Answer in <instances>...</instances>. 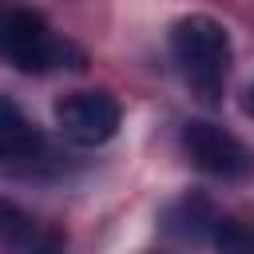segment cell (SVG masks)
<instances>
[{
    "mask_svg": "<svg viewBox=\"0 0 254 254\" xmlns=\"http://www.w3.org/2000/svg\"><path fill=\"white\" fill-rule=\"evenodd\" d=\"M171 60L179 67V75L187 79V87L206 99V103H218L222 87H226V75H230V36L218 20L210 16H183L175 28H171Z\"/></svg>",
    "mask_w": 254,
    "mask_h": 254,
    "instance_id": "obj_2",
    "label": "cell"
},
{
    "mask_svg": "<svg viewBox=\"0 0 254 254\" xmlns=\"http://www.w3.org/2000/svg\"><path fill=\"white\" fill-rule=\"evenodd\" d=\"M36 155H44V135L20 111V103L0 91V163H28Z\"/></svg>",
    "mask_w": 254,
    "mask_h": 254,
    "instance_id": "obj_6",
    "label": "cell"
},
{
    "mask_svg": "<svg viewBox=\"0 0 254 254\" xmlns=\"http://www.w3.org/2000/svg\"><path fill=\"white\" fill-rule=\"evenodd\" d=\"M242 107H246V115H250V119H254V83H250V87H246V99H242Z\"/></svg>",
    "mask_w": 254,
    "mask_h": 254,
    "instance_id": "obj_9",
    "label": "cell"
},
{
    "mask_svg": "<svg viewBox=\"0 0 254 254\" xmlns=\"http://www.w3.org/2000/svg\"><path fill=\"white\" fill-rule=\"evenodd\" d=\"M56 127L75 147H99L119 131V103L107 91H71L56 103Z\"/></svg>",
    "mask_w": 254,
    "mask_h": 254,
    "instance_id": "obj_4",
    "label": "cell"
},
{
    "mask_svg": "<svg viewBox=\"0 0 254 254\" xmlns=\"http://www.w3.org/2000/svg\"><path fill=\"white\" fill-rule=\"evenodd\" d=\"M163 226H167V234H175V238H183V242H202V238L214 234L218 214H214V206H210L206 198L187 194V198H179V202L163 214Z\"/></svg>",
    "mask_w": 254,
    "mask_h": 254,
    "instance_id": "obj_7",
    "label": "cell"
},
{
    "mask_svg": "<svg viewBox=\"0 0 254 254\" xmlns=\"http://www.w3.org/2000/svg\"><path fill=\"white\" fill-rule=\"evenodd\" d=\"M210 238H214L218 254H254V226H242V222L218 218V226H214Z\"/></svg>",
    "mask_w": 254,
    "mask_h": 254,
    "instance_id": "obj_8",
    "label": "cell"
},
{
    "mask_svg": "<svg viewBox=\"0 0 254 254\" xmlns=\"http://www.w3.org/2000/svg\"><path fill=\"white\" fill-rule=\"evenodd\" d=\"M183 147H187V159L206 171L210 179H222V183H246L254 179V155L250 147L230 135L226 127L218 123H206V119H190L183 127Z\"/></svg>",
    "mask_w": 254,
    "mask_h": 254,
    "instance_id": "obj_3",
    "label": "cell"
},
{
    "mask_svg": "<svg viewBox=\"0 0 254 254\" xmlns=\"http://www.w3.org/2000/svg\"><path fill=\"white\" fill-rule=\"evenodd\" d=\"M0 64L40 75L52 67H83V52L64 40L36 8L24 4H0Z\"/></svg>",
    "mask_w": 254,
    "mask_h": 254,
    "instance_id": "obj_1",
    "label": "cell"
},
{
    "mask_svg": "<svg viewBox=\"0 0 254 254\" xmlns=\"http://www.w3.org/2000/svg\"><path fill=\"white\" fill-rule=\"evenodd\" d=\"M0 246H8L12 254H64L67 242L60 230L44 226L16 202L0 198Z\"/></svg>",
    "mask_w": 254,
    "mask_h": 254,
    "instance_id": "obj_5",
    "label": "cell"
}]
</instances>
